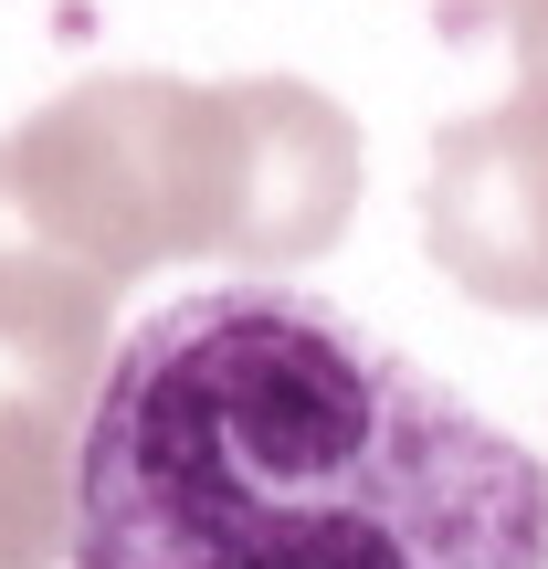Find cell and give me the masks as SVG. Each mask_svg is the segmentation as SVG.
Masks as SVG:
<instances>
[{
    "label": "cell",
    "instance_id": "6da1fadb",
    "mask_svg": "<svg viewBox=\"0 0 548 569\" xmlns=\"http://www.w3.org/2000/svg\"><path fill=\"white\" fill-rule=\"evenodd\" d=\"M74 569H548L528 443L306 284L127 327L74 432Z\"/></svg>",
    "mask_w": 548,
    "mask_h": 569
},
{
    "label": "cell",
    "instance_id": "7a4b0ae2",
    "mask_svg": "<svg viewBox=\"0 0 548 569\" xmlns=\"http://www.w3.org/2000/svg\"><path fill=\"white\" fill-rule=\"evenodd\" d=\"M359 211V117L296 74H96L0 138V243L138 284L159 264L296 274Z\"/></svg>",
    "mask_w": 548,
    "mask_h": 569
},
{
    "label": "cell",
    "instance_id": "3957f363",
    "mask_svg": "<svg viewBox=\"0 0 548 569\" xmlns=\"http://www.w3.org/2000/svg\"><path fill=\"white\" fill-rule=\"evenodd\" d=\"M422 253L496 317H548V63L432 138Z\"/></svg>",
    "mask_w": 548,
    "mask_h": 569
},
{
    "label": "cell",
    "instance_id": "277c9868",
    "mask_svg": "<svg viewBox=\"0 0 548 569\" xmlns=\"http://www.w3.org/2000/svg\"><path fill=\"white\" fill-rule=\"evenodd\" d=\"M106 317H117L106 274L32 253V243H0V411L42 432H84V401L117 359Z\"/></svg>",
    "mask_w": 548,
    "mask_h": 569
},
{
    "label": "cell",
    "instance_id": "5b68a950",
    "mask_svg": "<svg viewBox=\"0 0 548 569\" xmlns=\"http://www.w3.org/2000/svg\"><path fill=\"white\" fill-rule=\"evenodd\" d=\"M74 549V432L0 411V569H53Z\"/></svg>",
    "mask_w": 548,
    "mask_h": 569
},
{
    "label": "cell",
    "instance_id": "8992f818",
    "mask_svg": "<svg viewBox=\"0 0 548 569\" xmlns=\"http://www.w3.org/2000/svg\"><path fill=\"white\" fill-rule=\"evenodd\" d=\"M496 11L517 32V63H548V0H496Z\"/></svg>",
    "mask_w": 548,
    "mask_h": 569
}]
</instances>
